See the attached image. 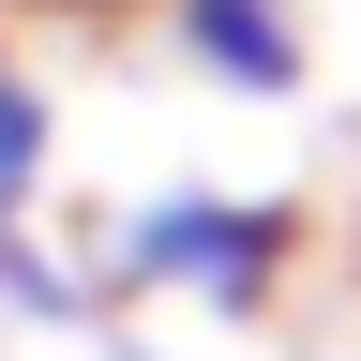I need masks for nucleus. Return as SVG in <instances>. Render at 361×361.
<instances>
[{
  "label": "nucleus",
  "mask_w": 361,
  "mask_h": 361,
  "mask_svg": "<svg viewBox=\"0 0 361 361\" xmlns=\"http://www.w3.org/2000/svg\"><path fill=\"white\" fill-rule=\"evenodd\" d=\"M45 166H61V106L0 61V226H30V196H45Z\"/></svg>",
  "instance_id": "nucleus-4"
},
{
  "label": "nucleus",
  "mask_w": 361,
  "mask_h": 361,
  "mask_svg": "<svg viewBox=\"0 0 361 361\" xmlns=\"http://www.w3.org/2000/svg\"><path fill=\"white\" fill-rule=\"evenodd\" d=\"M0 316H30V331H106V271H90V256H45L30 241V226H0Z\"/></svg>",
  "instance_id": "nucleus-3"
},
{
  "label": "nucleus",
  "mask_w": 361,
  "mask_h": 361,
  "mask_svg": "<svg viewBox=\"0 0 361 361\" xmlns=\"http://www.w3.org/2000/svg\"><path fill=\"white\" fill-rule=\"evenodd\" d=\"M90 361H166V346H135V331H121V316H106V331H90Z\"/></svg>",
  "instance_id": "nucleus-5"
},
{
  "label": "nucleus",
  "mask_w": 361,
  "mask_h": 361,
  "mask_svg": "<svg viewBox=\"0 0 361 361\" xmlns=\"http://www.w3.org/2000/svg\"><path fill=\"white\" fill-rule=\"evenodd\" d=\"M106 301H196V316H271L301 271V211L286 196H211V180H180V196H135L106 226Z\"/></svg>",
  "instance_id": "nucleus-1"
},
{
  "label": "nucleus",
  "mask_w": 361,
  "mask_h": 361,
  "mask_svg": "<svg viewBox=\"0 0 361 361\" xmlns=\"http://www.w3.org/2000/svg\"><path fill=\"white\" fill-rule=\"evenodd\" d=\"M61 16H151V0H61Z\"/></svg>",
  "instance_id": "nucleus-6"
},
{
  "label": "nucleus",
  "mask_w": 361,
  "mask_h": 361,
  "mask_svg": "<svg viewBox=\"0 0 361 361\" xmlns=\"http://www.w3.org/2000/svg\"><path fill=\"white\" fill-rule=\"evenodd\" d=\"M151 16H166V45L226 90V106H301V75H316L301 0H151Z\"/></svg>",
  "instance_id": "nucleus-2"
}]
</instances>
